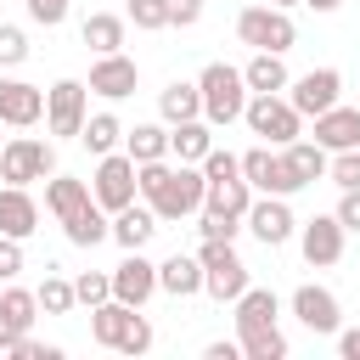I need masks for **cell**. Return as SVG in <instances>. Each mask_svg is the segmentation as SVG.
I'll return each instance as SVG.
<instances>
[{
    "instance_id": "cell-4",
    "label": "cell",
    "mask_w": 360,
    "mask_h": 360,
    "mask_svg": "<svg viewBox=\"0 0 360 360\" xmlns=\"http://www.w3.org/2000/svg\"><path fill=\"white\" fill-rule=\"evenodd\" d=\"M197 264H202V292H208V298H219V304H236V292L248 287V264L236 259V248H231V242H219V236H202Z\"/></svg>"
},
{
    "instance_id": "cell-23",
    "label": "cell",
    "mask_w": 360,
    "mask_h": 360,
    "mask_svg": "<svg viewBox=\"0 0 360 360\" xmlns=\"http://www.w3.org/2000/svg\"><path fill=\"white\" fill-rule=\"evenodd\" d=\"M214 146V124L208 118H186V124H169V152L180 163H202Z\"/></svg>"
},
{
    "instance_id": "cell-10",
    "label": "cell",
    "mask_w": 360,
    "mask_h": 360,
    "mask_svg": "<svg viewBox=\"0 0 360 360\" xmlns=\"http://www.w3.org/2000/svg\"><path fill=\"white\" fill-rule=\"evenodd\" d=\"M242 180H248L253 191H264V197H292V191H304V186H298V174L287 169V158H281V152H270V146L242 152Z\"/></svg>"
},
{
    "instance_id": "cell-14",
    "label": "cell",
    "mask_w": 360,
    "mask_h": 360,
    "mask_svg": "<svg viewBox=\"0 0 360 360\" xmlns=\"http://www.w3.org/2000/svg\"><path fill=\"white\" fill-rule=\"evenodd\" d=\"M292 315H298L315 338H332V332L343 326V304H338V292H332V287H315V281H304V287L292 292Z\"/></svg>"
},
{
    "instance_id": "cell-52",
    "label": "cell",
    "mask_w": 360,
    "mask_h": 360,
    "mask_svg": "<svg viewBox=\"0 0 360 360\" xmlns=\"http://www.w3.org/2000/svg\"><path fill=\"white\" fill-rule=\"evenodd\" d=\"M264 6H281V11H287V6H304V0H264Z\"/></svg>"
},
{
    "instance_id": "cell-29",
    "label": "cell",
    "mask_w": 360,
    "mask_h": 360,
    "mask_svg": "<svg viewBox=\"0 0 360 360\" xmlns=\"http://www.w3.org/2000/svg\"><path fill=\"white\" fill-rule=\"evenodd\" d=\"M242 79H248V96H253V90H287V62H281V51H253V62L242 68Z\"/></svg>"
},
{
    "instance_id": "cell-33",
    "label": "cell",
    "mask_w": 360,
    "mask_h": 360,
    "mask_svg": "<svg viewBox=\"0 0 360 360\" xmlns=\"http://www.w3.org/2000/svg\"><path fill=\"white\" fill-rule=\"evenodd\" d=\"M242 360H287V338L281 326H259V332H236Z\"/></svg>"
},
{
    "instance_id": "cell-38",
    "label": "cell",
    "mask_w": 360,
    "mask_h": 360,
    "mask_svg": "<svg viewBox=\"0 0 360 360\" xmlns=\"http://www.w3.org/2000/svg\"><path fill=\"white\" fill-rule=\"evenodd\" d=\"M101 298H112V276L107 270H79L73 276V304H101Z\"/></svg>"
},
{
    "instance_id": "cell-7",
    "label": "cell",
    "mask_w": 360,
    "mask_h": 360,
    "mask_svg": "<svg viewBox=\"0 0 360 360\" xmlns=\"http://www.w3.org/2000/svg\"><path fill=\"white\" fill-rule=\"evenodd\" d=\"M90 197L107 208V214H118V208H129L141 191H135V158L129 152H101V163H96V174H90Z\"/></svg>"
},
{
    "instance_id": "cell-16",
    "label": "cell",
    "mask_w": 360,
    "mask_h": 360,
    "mask_svg": "<svg viewBox=\"0 0 360 360\" xmlns=\"http://www.w3.org/2000/svg\"><path fill=\"white\" fill-rule=\"evenodd\" d=\"M135 84H141V68H135L124 51H107V56L90 62V90H96V96L124 101V96H135Z\"/></svg>"
},
{
    "instance_id": "cell-43",
    "label": "cell",
    "mask_w": 360,
    "mask_h": 360,
    "mask_svg": "<svg viewBox=\"0 0 360 360\" xmlns=\"http://www.w3.org/2000/svg\"><path fill=\"white\" fill-rule=\"evenodd\" d=\"M6 354H11V360H62V349H56V343H39V338H28V332H22Z\"/></svg>"
},
{
    "instance_id": "cell-5",
    "label": "cell",
    "mask_w": 360,
    "mask_h": 360,
    "mask_svg": "<svg viewBox=\"0 0 360 360\" xmlns=\"http://www.w3.org/2000/svg\"><path fill=\"white\" fill-rule=\"evenodd\" d=\"M45 174H56V146H51V141H39V135H11V141L0 146V180H6V186H34V180H45Z\"/></svg>"
},
{
    "instance_id": "cell-34",
    "label": "cell",
    "mask_w": 360,
    "mask_h": 360,
    "mask_svg": "<svg viewBox=\"0 0 360 360\" xmlns=\"http://www.w3.org/2000/svg\"><path fill=\"white\" fill-rule=\"evenodd\" d=\"M34 315H39V298H34L28 287H6V292H0V321H6L11 332H28Z\"/></svg>"
},
{
    "instance_id": "cell-12",
    "label": "cell",
    "mask_w": 360,
    "mask_h": 360,
    "mask_svg": "<svg viewBox=\"0 0 360 360\" xmlns=\"http://www.w3.org/2000/svg\"><path fill=\"white\" fill-rule=\"evenodd\" d=\"M343 225H338V214H315V219H304L298 225V248H304V264H315V270H326V264H338L343 259Z\"/></svg>"
},
{
    "instance_id": "cell-9",
    "label": "cell",
    "mask_w": 360,
    "mask_h": 360,
    "mask_svg": "<svg viewBox=\"0 0 360 360\" xmlns=\"http://www.w3.org/2000/svg\"><path fill=\"white\" fill-rule=\"evenodd\" d=\"M338 96H343V73L338 68H309V73L287 79V101L298 107V118H315V112L338 107Z\"/></svg>"
},
{
    "instance_id": "cell-53",
    "label": "cell",
    "mask_w": 360,
    "mask_h": 360,
    "mask_svg": "<svg viewBox=\"0 0 360 360\" xmlns=\"http://www.w3.org/2000/svg\"><path fill=\"white\" fill-rule=\"evenodd\" d=\"M0 146H6V141H0Z\"/></svg>"
},
{
    "instance_id": "cell-1",
    "label": "cell",
    "mask_w": 360,
    "mask_h": 360,
    "mask_svg": "<svg viewBox=\"0 0 360 360\" xmlns=\"http://www.w3.org/2000/svg\"><path fill=\"white\" fill-rule=\"evenodd\" d=\"M135 191L146 197V208H152L158 219H186V214H202L208 180H202L197 163H169V158H158V163H135Z\"/></svg>"
},
{
    "instance_id": "cell-17",
    "label": "cell",
    "mask_w": 360,
    "mask_h": 360,
    "mask_svg": "<svg viewBox=\"0 0 360 360\" xmlns=\"http://www.w3.org/2000/svg\"><path fill=\"white\" fill-rule=\"evenodd\" d=\"M39 231V202L28 197V186H0V236L28 242Z\"/></svg>"
},
{
    "instance_id": "cell-39",
    "label": "cell",
    "mask_w": 360,
    "mask_h": 360,
    "mask_svg": "<svg viewBox=\"0 0 360 360\" xmlns=\"http://www.w3.org/2000/svg\"><path fill=\"white\" fill-rule=\"evenodd\" d=\"M28 62V34L17 22H0V68H22Z\"/></svg>"
},
{
    "instance_id": "cell-47",
    "label": "cell",
    "mask_w": 360,
    "mask_h": 360,
    "mask_svg": "<svg viewBox=\"0 0 360 360\" xmlns=\"http://www.w3.org/2000/svg\"><path fill=\"white\" fill-rule=\"evenodd\" d=\"M332 214H338V225H343V231H360V186H354V191H343Z\"/></svg>"
},
{
    "instance_id": "cell-22",
    "label": "cell",
    "mask_w": 360,
    "mask_h": 360,
    "mask_svg": "<svg viewBox=\"0 0 360 360\" xmlns=\"http://www.w3.org/2000/svg\"><path fill=\"white\" fill-rule=\"evenodd\" d=\"M158 112L163 124H186V118H202V96H197V79H169L158 90Z\"/></svg>"
},
{
    "instance_id": "cell-2",
    "label": "cell",
    "mask_w": 360,
    "mask_h": 360,
    "mask_svg": "<svg viewBox=\"0 0 360 360\" xmlns=\"http://www.w3.org/2000/svg\"><path fill=\"white\" fill-rule=\"evenodd\" d=\"M197 96H202V118H208L214 129H225V124H236L242 107H248V79H242V68H231V62H208V68L197 73Z\"/></svg>"
},
{
    "instance_id": "cell-24",
    "label": "cell",
    "mask_w": 360,
    "mask_h": 360,
    "mask_svg": "<svg viewBox=\"0 0 360 360\" xmlns=\"http://www.w3.org/2000/svg\"><path fill=\"white\" fill-rule=\"evenodd\" d=\"M248 202H253V186H248L242 174H231V180H208V191H202V208H208V214H225V219H242Z\"/></svg>"
},
{
    "instance_id": "cell-6",
    "label": "cell",
    "mask_w": 360,
    "mask_h": 360,
    "mask_svg": "<svg viewBox=\"0 0 360 360\" xmlns=\"http://www.w3.org/2000/svg\"><path fill=\"white\" fill-rule=\"evenodd\" d=\"M236 39L242 45H253V51H292L298 45V28H292V17L281 11V6H248L242 17H236Z\"/></svg>"
},
{
    "instance_id": "cell-13",
    "label": "cell",
    "mask_w": 360,
    "mask_h": 360,
    "mask_svg": "<svg viewBox=\"0 0 360 360\" xmlns=\"http://www.w3.org/2000/svg\"><path fill=\"white\" fill-rule=\"evenodd\" d=\"M107 276H112V298H118V304H129V309H141V304L158 292V264H152V259H141V248H129V253H124V264H112Z\"/></svg>"
},
{
    "instance_id": "cell-15",
    "label": "cell",
    "mask_w": 360,
    "mask_h": 360,
    "mask_svg": "<svg viewBox=\"0 0 360 360\" xmlns=\"http://www.w3.org/2000/svg\"><path fill=\"white\" fill-rule=\"evenodd\" d=\"M45 118V90L28 79H0V124L11 129H34Z\"/></svg>"
},
{
    "instance_id": "cell-18",
    "label": "cell",
    "mask_w": 360,
    "mask_h": 360,
    "mask_svg": "<svg viewBox=\"0 0 360 360\" xmlns=\"http://www.w3.org/2000/svg\"><path fill=\"white\" fill-rule=\"evenodd\" d=\"M315 146H326V152L360 146V107H326V112H315Z\"/></svg>"
},
{
    "instance_id": "cell-40",
    "label": "cell",
    "mask_w": 360,
    "mask_h": 360,
    "mask_svg": "<svg viewBox=\"0 0 360 360\" xmlns=\"http://www.w3.org/2000/svg\"><path fill=\"white\" fill-rule=\"evenodd\" d=\"M124 17H129L135 28H146V34H152V28H169V6H163V0H129Z\"/></svg>"
},
{
    "instance_id": "cell-30",
    "label": "cell",
    "mask_w": 360,
    "mask_h": 360,
    "mask_svg": "<svg viewBox=\"0 0 360 360\" xmlns=\"http://www.w3.org/2000/svg\"><path fill=\"white\" fill-rule=\"evenodd\" d=\"M124 152L135 163H158V158H169V129L163 124H135V129H124Z\"/></svg>"
},
{
    "instance_id": "cell-28",
    "label": "cell",
    "mask_w": 360,
    "mask_h": 360,
    "mask_svg": "<svg viewBox=\"0 0 360 360\" xmlns=\"http://www.w3.org/2000/svg\"><path fill=\"white\" fill-rule=\"evenodd\" d=\"M281 158H287V169L298 174V186L326 180V146H315V141H287V146H281Z\"/></svg>"
},
{
    "instance_id": "cell-41",
    "label": "cell",
    "mask_w": 360,
    "mask_h": 360,
    "mask_svg": "<svg viewBox=\"0 0 360 360\" xmlns=\"http://www.w3.org/2000/svg\"><path fill=\"white\" fill-rule=\"evenodd\" d=\"M197 169H202V180H231V174H242V158H231V152L208 146V158H202Z\"/></svg>"
},
{
    "instance_id": "cell-46",
    "label": "cell",
    "mask_w": 360,
    "mask_h": 360,
    "mask_svg": "<svg viewBox=\"0 0 360 360\" xmlns=\"http://www.w3.org/2000/svg\"><path fill=\"white\" fill-rule=\"evenodd\" d=\"M17 270H22V242L0 236V281H17Z\"/></svg>"
},
{
    "instance_id": "cell-8",
    "label": "cell",
    "mask_w": 360,
    "mask_h": 360,
    "mask_svg": "<svg viewBox=\"0 0 360 360\" xmlns=\"http://www.w3.org/2000/svg\"><path fill=\"white\" fill-rule=\"evenodd\" d=\"M84 118H90V84L56 79V84L45 90V124H51V135H73V141H79Z\"/></svg>"
},
{
    "instance_id": "cell-26",
    "label": "cell",
    "mask_w": 360,
    "mask_h": 360,
    "mask_svg": "<svg viewBox=\"0 0 360 360\" xmlns=\"http://www.w3.org/2000/svg\"><path fill=\"white\" fill-rule=\"evenodd\" d=\"M84 202H90V180H73V174H45V208H51L56 219L79 214Z\"/></svg>"
},
{
    "instance_id": "cell-31",
    "label": "cell",
    "mask_w": 360,
    "mask_h": 360,
    "mask_svg": "<svg viewBox=\"0 0 360 360\" xmlns=\"http://www.w3.org/2000/svg\"><path fill=\"white\" fill-rule=\"evenodd\" d=\"M79 141H84V152H96V158H101V152H118V146H124V124H118L112 112H90L84 129H79Z\"/></svg>"
},
{
    "instance_id": "cell-21",
    "label": "cell",
    "mask_w": 360,
    "mask_h": 360,
    "mask_svg": "<svg viewBox=\"0 0 360 360\" xmlns=\"http://www.w3.org/2000/svg\"><path fill=\"white\" fill-rule=\"evenodd\" d=\"M158 292H169V298L202 292V264H197V253H169V259L158 264Z\"/></svg>"
},
{
    "instance_id": "cell-35",
    "label": "cell",
    "mask_w": 360,
    "mask_h": 360,
    "mask_svg": "<svg viewBox=\"0 0 360 360\" xmlns=\"http://www.w3.org/2000/svg\"><path fill=\"white\" fill-rule=\"evenodd\" d=\"M34 298H39V309H45V315H68V309H73V281L45 270V281H39V292H34Z\"/></svg>"
},
{
    "instance_id": "cell-50",
    "label": "cell",
    "mask_w": 360,
    "mask_h": 360,
    "mask_svg": "<svg viewBox=\"0 0 360 360\" xmlns=\"http://www.w3.org/2000/svg\"><path fill=\"white\" fill-rule=\"evenodd\" d=\"M17 338H22V332H11V326H6V321H0V354H6V349H11V343H17Z\"/></svg>"
},
{
    "instance_id": "cell-42",
    "label": "cell",
    "mask_w": 360,
    "mask_h": 360,
    "mask_svg": "<svg viewBox=\"0 0 360 360\" xmlns=\"http://www.w3.org/2000/svg\"><path fill=\"white\" fill-rule=\"evenodd\" d=\"M22 11H28L39 28H62V22H68V0H22Z\"/></svg>"
},
{
    "instance_id": "cell-49",
    "label": "cell",
    "mask_w": 360,
    "mask_h": 360,
    "mask_svg": "<svg viewBox=\"0 0 360 360\" xmlns=\"http://www.w3.org/2000/svg\"><path fill=\"white\" fill-rule=\"evenodd\" d=\"M202 360H242V343H208Z\"/></svg>"
},
{
    "instance_id": "cell-3",
    "label": "cell",
    "mask_w": 360,
    "mask_h": 360,
    "mask_svg": "<svg viewBox=\"0 0 360 360\" xmlns=\"http://www.w3.org/2000/svg\"><path fill=\"white\" fill-rule=\"evenodd\" d=\"M242 124H248L259 141H270V146H287V141H298V129H304L298 107H292L281 90H253L248 107H242Z\"/></svg>"
},
{
    "instance_id": "cell-25",
    "label": "cell",
    "mask_w": 360,
    "mask_h": 360,
    "mask_svg": "<svg viewBox=\"0 0 360 360\" xmlns=\"http://www.w3.org/2000/svg\"><path fill=\"white\" fill-rule=\"evenodd\" d=\"M124 28H129V17H118V11H90L84 28H79V39H84L96 56H107V51H124Z\"/></svg>"
},
{
    "instance_id": "cell-36",
    "label": "cell",
    "mask_w": 360,
    "mask_h": 360,
    "mask_svg": "<svg viewBox=\"0 0 360 360\" xmlns=\"http://www.w3.org/2000/svg\"><path fill=\"white\" fill-rule=\"evenodd\" d=\"M152 338H158V332H152V321H146L141 309H129V321H124V332H118V343H112V349H118V354H146V349H152Z\"/></svg>"
},
{
    "instance_id": "cell-32",
    "label": "cell",
    "mask_w": 360,
    "mask_h": 360,
    "mask_svg": "<svg viewBox=\"0 0 360 360\" xmlns=\"http://www.w3.org/2000/svg\"><path fill=\"white\" fill-rule=\"evenodd\" d=\"M124 321H129V304L101 298V304L90 309V338H96L101 349H112V343H118V332H124Z\"/></svg>"
},
{
    "instance_id": "cell-19",
    "label": "cell",
    "mask_w": 360,
    "mask_h": 360,
    "mask_svg": "<svg viewBox=\"0 0 360 360\" xmlns=\"http://www.w3.org/2000/svg\"><path fill=\"white\" fill-rule=\"evenodd\" d=\"M152 231H158V214L146 208V202H129V208H118V214H107V236L129 253V248H146L152 242Z\"/></svg>"
},
{
    "instance_id": "cell-45",
    "label": "cell",
    "mask_w": 360,
    "mask_h": 360,
    "mask_svg": "<svg viewBox=\"0 0 360 360\" xmlns=\"http://www.w3.org/2000/svg\"><path fill=\"white\" fill-rule=\"evenodd\" d=\"M169 6V28H191L202 22V0H163Z\"/></svg>"
},
{
    "instance_id": "cell-20",
    "label": "cell",
    "mask_w": 360,
    "mask_h": 360,
    "mask_svg": "<svg viewBox=\"0 0 360 360\" xmlns=\"http://www.w3.org/2000/svg\"><path fill=\"white\" fill-rule=\"evenodd\" d=\"M281 321V298L270 287H242L236 292V332H259V326H276Z\"/></svg>"
},
{
    "instance_id": "cell-51",
    "label": "cell",
    "mask_w": 360,
    "mask_h": 360,
    "mask_svg": "<svg viewBox=\"0 0 360 360\" xmlns=\"http://www.w3.org/2000/svg\"><path fill=\"white\" fill-rule=\"evenodd\" d=\"M304 6H309V11H338L343 0H304Z\"/></svg>"
},
{
    "instance_id": "cell-11",
    "label": "cell",
    "mask_w": 360,
    "mask_h": 360,
    "mask_svg": "<svg viewBox=\"0 0 360 360\" xmlns=\"http://www.w3.org/2000/svg\"><path fill=\"white\" fill-rule=\"evenodd\" d=\"M242 225L264 242V248H281L292 231H298V219H292V208H287V197H264V191H253V202H248V214H242Z\"/></svg>"
},
{
    "instance_id": "cell-27",
    "label": "cell",
    "mask_w": 360,
    "mask_h": 360,
    "mask_svg": "<svg viewBox=\"0 0 360 360\" xmlns=\"http://www.w3.org/2000/svg\"><path fill=\"white\" fill-rule=\"evenodd\" d=\"M62 231H68V242H73V248H96V242H107V208L90 197L79 214H68V219H62Z\"/></svg>"
},
{
    "instance_id": "cell-37",
    "label": "cell",
    "mask_w": 360,
    "mask_h": 360,
    "mask_svg": "<svg viewBox=\"0 0 360 360\" xmlns=\"http://www.w3.org/2000/svg\"><path fill=\"white\" fill-rule=\"evenodd\" d=\"M326 180H332L338 191H354V186H360V146H349V152H326Z\"/></svg>"
},
{
    "instance_id": "cell-44",
    "label": "cell",
    "mask_w": 360,
    "mask_h": 360,
    "mask_svg": "<svg viewBox=\"0 0 360 360\" xmlns=\"http://www.w3.org/2000/svg\"><path fill=\"white\" fill-rule=\"evenodd\" d=\"M197 231H202V236H219V242H236V231H242V219H225V214H208V208H202V219H197Z\"/></svg>"
},
{
    "instance_id": "cell-48",
    "label": "cell",
    "mask_w": 360,
    "mask_h": 360,
    "mask_svg": "<svg viewBox=\"0 0 360 360\" xmlns=\"http://www.w3.org/2000/svg\"><path fill=\"white\" fill-rule=\"evenodd\" d=\"M332 338H338V354H343V360H360V326H349V332L338 326Z\"/></svg>"
}]
</instances>
